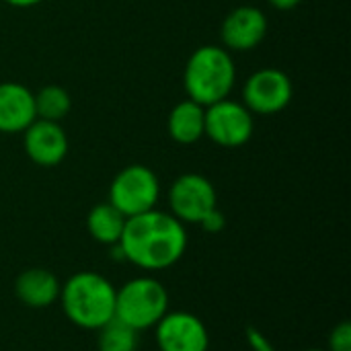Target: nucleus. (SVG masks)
I'll list each match as a JSON object with an SVG mask.
<instances>
[{
	"label": "nucleus",
	"mask_w": 351,
	"mask_h": 351,
	"mask_svg": "<svg viewBox=\"0 0 351 351\" xmlns=\"http://www.w3.org/2000/svg\"><path fill=\"white\" fill-rule=\"evenodd\" d=\"M237 82V66L228 49L220 45L197 47L185 66L183 86L191 101L208 107L228 99Z\"/></svg>",
	"instance_id": "3"
},
{
	"label": "nucleus",
	"mask_w": 351,
	"mask_h": 351,
	"mask_svg": "<svg viewBox=\"0 0 351 351\" xmlns=\"http://www.w3.org/2000/svg\"><path fill=\"white\" fill-rule=\"evenodd\" d=\"M255 130L253 113L237 101L222 99L206 107V130L214 144L222 148H241L245 146Z\"/></svg>",
	"instance_id": "6"
},
{
	"label": "nucleus",
	"mask_w": 351,
	"mask_h": 351,
	"mask_svg": "<svg viewBox=\"0 0 351 351\" xmlns=\"http://www.w3.org/2000/svg\"><path fill=\"white\" fill-rule=\"evenodd\" d=\"M245 337H247V343H249V348L253 351H276V348L271 346V341L259 329H255V327H247Z\"/></svg>",
	"instance_id": "20"
},
{
	"label": "nucleus",
	"mask_w": 351,
	"mask_h": 351,
	"mask_svg": "<svg viewBox=\"0 0 351 351\" xmlns=\"http://www.w3.org/2000/svg\"><path fill=\"white\" fill-rule=\"evenodd\" d=\"M160 351H208L210 333L204 321L185 311H169L154 325Z\"/></svg>",
	"instance_id": "9"
},
{
	"label": "nucleus",
	"mask_w": 351,
	"mask_h": 351,
	"mask_svg": "<svg viewBox=\"0 0 351 351\" xmlns=\"http://www.w3.org/2000/svg\"><path fill=\"white\" fill-rule=\"evenodd\" d=\"M0 2H6L14 8H31V6H37L41 0H0Z\"/></svg>",
	"instance_id": "22"
},
{
	"label": "nucleus",
	"mask_w": 351,
	"mask_h": 351,
	"mask_svg": "<svg viewBox=\"0 0 351 351\" xmlns=\"http://www.w3.org/2000/svg\"><path fill=\"white\" fill-rule=\"evenodd\" d=\"M62 284L49 269L29 267L14 280V294L27 308H49L60 298Z\"/></svg>",
	"instance_id": "13"
},
{
	"label": "nucleus",
	"mask_w": 351,
	"mask_h": 351,
	"mask_svg": "<svg viewBox=\"0 0 351 351\" xmlns=\"http://www.w3.org/2000/svg\"><path fill=\"white\" fill-rule=\"evenodd\" d=\"M199 226H202L206 232H210V234H218V232H222V230H224V226H226V218H224V214H222L218 208H214L212 212H208V214L202 218Z\"/></svg>",
	"instance_id": "19"
},
{
	"label": "nucleus",
	"mask_w": 351,
	"mask_h": 351,
	"mask_svg": "<svg viewBox=\"0 0 351 351\" xmlns=\"http://www.w3.org/2000/svg\"><path fill=\"white\" fill-rule=\"evenodd\" d=\"M117 245L123 253V261L144 271H162L185 255L187 230L171 212L154 208L128 218Z\"/></svg>",
	"instance_id": "1"
},
{
	"label": "nucleus",
	"mask_w": 351,
	"mask_h": 351,
	"mask_svg": "<svg viewBox=\"0 0 351 351\" xmlns=\"http://www.w3.org/2000/svg\"><path fill=\"white\" fill-rule=\"evenodd\" d=\"M171 214L183 224H199L202 218L218 208V195L212 181L199 173L177 177L169 189Z\"/></svg>",
	"instance_id": "8"
},
{
	"label": "nucleus",
	"mask_w": 351,
	"mask_h": 351,
	"mask_svg": "<svg viewBox=\"0 0 351 351\" xmlns=\"http://www.w3.org/2000/svg\"><path fill=\"white\" fill-rule=\"evenodd\" d=\"M160 197V181L146 165H128L121 169L109 187V204L125 218L150 212Z\"/></svg>",
	"instance_id": "5"
},
{
	"label": "nucleus",
	"mask_w": 351,
	"mask_h": 351,
	"mask_svg": "<svg viewBox=\"0 0 351 351\" xmlns=\"http://www.w3.org/2000/svg\"><path fill=\"white\" fill-rule=\"evenodd\" d=\"M169 292L152 276L125 282L115 294V319L140 331L152 329L169 313Z\"/></svg>",
	"instance_id": "4"
},
{
	"label": "nucleus",
	"mask_w": 351,
	"mask_h": 351,
	"mask_svg": "<svg viewBox=\"0 0 351 351\" xmlns=\"http://www.w3.org/2000/svg\"><path fill=\"white\" fill-rule=\"evenodd\" d=\"M23 146L31 162L37 167H58L68 154V136L58 121L35 119L23 132Z\"/></svg>",
	"instance_id": "11"
},
{
	"label": "nucleus",
	"mask_w": 351,
	"mask_h": 351,
	"mask_svg": "<svg viewBox=\"0 0 351 351\" xmlns=\"http://www.w3.org/2000/svg\"><path fill=\"white\" fill-rule=\"evenodd\" d=\"M269 23L261 8L257 6H237L230 10L220 27L222 43L228 51H249L257 47L267 35Z\"/></svg>",
	"instance_id": "10"
},
{
	"label": "nucleus",
	"mask_w": 351,
	"mask_h": 351,
	"mask_svg": "<svg viewBox=\"0 0 351 351\" xmlns=\"http://www.w3.org/2000/svg\"><path fill=\"white\" fill-rule=\"evenodd\" d=\"M125 216L113 208L109 202H103V204H97L88 216H86V230L88 234L101 243V245H107V247H113L119 243L121 234H123V228H125Z\"/></svg>",
	"instance_id": "15"
},
{
	"label": "nucleus",
	"mask_w": 351,
	"mask_h": 351,
	"mask_svg": "<svg viewBox=\"0 0 351 351\" xmlns=\"http://www.w3.org/2000/svg\"><path fill=\"white\" fill-rule=\"evenodd\" d=\"M35 119L33 93L21 82H0V132L23 134Z\"/></svg>",
	"instance_id": "12"
},
{
	"label": "nucleus",
	"mask_w": 351,
	"mask_h": 351,
	"mask_svg": "<svg viewBox=\"0 0 351 351\" xmlns=\"http://www.w3.org/2000/svg\"><path fill=\"white\" fill-rule=\"evenodd\" d=\"M97 351H138V331L113 319L97 331Z\"/></svg>",
	"instance_id": "17"
},
{
	"label": "nucleus",
	"mask_w": 351,
	"mask_h": 351,
	"mask_svg": "<svg viewBox=\"0 0 351 351\" xmlns=\"http://www.w3.org/2000/svg\"><path fill=\"white\" fill-rule=\"evenodd\" d=\"M327 351H351V325L341 321L329 333V350Z\"/></svg>",
	"instance_id": "18"
},
{
	"label": "nucleus",
	"mask_w": 351,
	"mask_h": 351,
	"mask_svg": "<svg viewBox=\"0 0 351 351\" xmlns=\"http://www.w3.org/2000/svg\"><path fill=\"white\" fill-rule=\"evenodd\" d=\"M267 2L278 10H290V8H296L302 0H267Z\"/></svg>",
	"instance_id": "21"
},
{
	"label": "nucleus",
	"mask_w": 351,
	"mask_h": 351,
	"mask_svg": "<svg viewBox=\"0 0 351 351\" xmlns=\"http://www.w3.org/2000/svg\"><path fill=\"white\" fill-rule=\"evenodd\" d=\"M117 288L97 271H78L70 276L60 290V302L66 319L84 329L99 331L115 319Z\"/></svg>",
	"instance_id": "2"
},
{
	"label": "nucleus",
	"mask_w": 351,
	"mask_h": 351,
	"mask_svg": "<svg viewBox=\"0 0 351 351\" xmlns=\"http://www.w3.org/2000/svg\"><path fill=\"white\" fill-rule=\"evenodd\" d=\"M306 351H325V350H306Z\"/></svg>",
	"instance_id": "23"
},
{
	"label": "nucleus",
	"mask_w": 351,
	"mask_h": 351,
	"mask_svg": "<svg viewBox=\"0 0 351 351\" xmlns=\"http://www.w3.org/2000/svg\"><path fill=\"white\" fill-rule=\"evenodd\" d=\"M169 136L177 142V144H195L204 138V130H206V107L185 99L181 103H177L173 107V111L169 113Z\"/></svg>",
	"instance_id": "14"
},
{
	"label": "nucleus",
	"mask_w": 351,
	"mask_h": 351,
	"mask_svg": "<svg viewBox=\"0 0 351 351\" xmlns=\"http://www.w3.org/2000/svg\"><path fill=\"white\" fill-rule=\"evenodd\" d=\"M33 101H35V117L45 121L60 123L72 109V99L68 90L58 84H47L39 88L37 93H33Z\"/></svg>",
	"instance_id": "16"
},
{
	"label": "nucleus",
	"mask_w": 351,
	"mask_h": 351,
	"mask_svg": "<svg viewBox=\"0 0 351 351\" xmlns=\"http://www.w3.org/2000/svg\"><path fill=\"white\" fill-rule=\"evenodd\" d=\"M292 97V80L280 68H261L253 72L243 86V105L257 115H276L284 111Z\"/></svg>",
	"instance_id": "7"
}]
</instances>
